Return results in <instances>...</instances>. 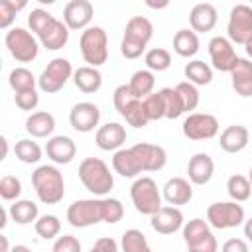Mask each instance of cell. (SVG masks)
<instances>
[{"label": "cell", "instance_id": "obj_11", "mask_svg": "<svg viewBox=\"0 0 252 252\" xmlns=\"http://www.w3.org/2000/svg\"><path fill=\"white\" fill-rule=\"evenodd\" d=\"M226 37L232 43L246 45L252 37V6L236 4L230 8L228 24H226Z\"/></svg>", "mask_w": 252, "mask_h": 252}, {"label": "cell", "instance_id": "obj_38", "mask_svg": "<svg viewBox=\"0 0 252 252\" xmlns=\"http://www.w3.org/2000/svg\"><path fill=\"white\" fill-rule=\"evenodd\" d=\"M159 94H161V98H163L165 118L175 120V118H179V116L185 112L183 102H181V96H179V93L175 91V87H163V89H159Z\"/></svg>", "mask_w": 252, "mask_h": 252}, {"label": "cell", "instance_id": "obj_57", "mask_svg": "<svg viewBox=\"0 0 252 252\" xmlns=\"http://www.w3.org/2000/svg\"><path fill=\"white\" fill-rule=\"evenodd\" d=\"M248 179H250V185H252V167H250V171H248Z\"/></svg>", "mask_w": 252, "mask_h": 252}, {"label": "cell", "instance_id": "obj_18", "mask_svg": "<svg viewBox=\"0 0 252 252\" xmlns=\"http://www.w3.org/2000/svg\"><path fill=\"white\" fill-rule=\"evenodd\" d=\"M126 128L120 122H106L94 134V144L102 152H118L126 142Z\"/></svg>", "mask_w": 252, "mask_h": 252}, {"label": "cell", "instance_id": "obj_33", "mask_svg": "<svg viewBox=\"0 0 252 252\" xmlns=\"http://www.w3.org/2000/svg\"><path fill=\"white\" fill-rule=\"evenodd\" d=\"M226 193L228 197L234 201V203H242V201H248L250 195H252V185H250V179L240 175V173H234L228 177L226 181Z\"/></svg>", "mask_w": 252, "mask_h": 252}, {"label": "cell", "instance_id": "obj_19", "mask_svg": "<svg viewBox=\"0 0 252 252\" xmlns=\"http://www.w3.org/2000/svg\"><path fill=\"white\" fill-rule=\"evenodd\" d=\"M45 154L55 165H65V163H71L73 158L77 156V146L69 136L59 134V136H51L47 140Z\"/></svg>", "mask_w": 252, "mask_h": 252}, {"label": "cell", "instance_id": "obj_7", "mask_svg": "<svg viewBox=\"0 0 252 252\" xmlns=\"http://www.w3.org/2000/svg\"><path fill=\"white\" fill-rule=\"evenodd\" d=\"M183 240L187 252H219V242L211 232V224L203 219H191L183 224Z\"/></svg>", "mask_w": 252, "mask_h": 252}, {"label": "cell", "instance_id": "obj_20", "mask_svg": "<svg viewBox=\"0 0 252 252\" xmlns=\"http://www.w3.org/2000/svg\"><path fill=\"white\" fill-rule=\"evenodd\" d=\"M161 197L165 199L167 205L171 207H179V205H187L193 199V187L191 181L185 177H169L161 189Z\"/></svg>", "mask_w": 252, "mask_h": 252}, {"label": "cell", "instance_id": "obj_31", "mask_svg": "<svg viewBox=\"0 0 252 252\" xmlns=\"http://www.w3.org/2000/svg\"><path fill=\"white\" fill-rule=\"evenodd\" d=\"M154 87H156V77H154V73L150 69L136 71L130 77V81H128V89H130L132 96L134 98H140V100L146 98L148 94H152L154 93Z\"/></svg>", "mask_w": 252, "mask_h": 252}, {"label": "cell", "instance_id": "obj_47", "mask_svg": "<svg viewBox=\"0 0 252 252\" xmlns=\"http://www.w3.org/2000/svg\"><path fill=\"white\" fill-rule=\"evenodd\" d=\"M14 102L20 110H26V112H32L35 110V106L39 104V94L35 89L32 91H22V93H16L14 94Z\"/></svg>", "mask_w": 252, "mask_h": 252}, {"label": "cell", "instance_id": "obj_16", "mask_svg": "<svg viewBox=\"0 0 252 252\" xmlns=\"http://www.w3.org/2000/svg\"><path fill=\"white\" fill-rule=\"evenodd\" d=\"M112 169L122 175V177H138L140 173H144V163H142V158L136 150V146H130V148H122L118 152H114L112 156Z\"/></svg>", "mask_w": 252, "mask_h": 252}, {"label": "cell", "instance_id": "obj_12", "mask_svg": "<svg viewBox=\"0 0 252 252\" xmlns=\"http://www.w3.org/2000/svg\"><path fill=\"white\" fill-rule=\"evenodd\" d=\"M181 130H183V136L193 142L211 140L219 134V120L209 112H191L183 120Z\"/></svg>", "mask_w": 252, "mask_h": 252}, {"label": "cell", "instance_id": "obj_14", "mask_svg": "<svg viewBox=\"0 0 252 252\" xmlns=\"http://www.w3.org/2000/svg\"><path fill=\"white\" fill-rule=\"evenodd\" d=\"M98 122H100V108L94 102L83 100L73 104V108L69 110V124L73 130L81 134L93 132L98 126Z\"/></svg>", "mask_w": 252, "mask_h": 252}, {"label": "cell", "instance_id": "obj_46", "mask_svg": "<svg viewBox=\"0 0 252 252\" xmlns=\"http://www.w3.org/2000/svg\"><path fill=\"white\" fill-rule=\"evenodd\" d=\"M22 195V181L16 175H4L0 179V197L4 201H18Z\"/></svg>", "mask_w": 252, "mask_h": 252}, {"label": "cell", "instance_id": "obj_6", "mask_svg": "<svg viewBox=\"0 0 252 252\" xmlns=\"http://www.w3.org/2000/svg\"><path fill=\"white\" fill-rule=\"evenodd\" d=\"M8 53L18 63H32L39 53V43L32 32L26 28H10L4 37Z\"/></svg>", "mask_w": 252, "mask_h": 252}, {"label": "cell", "instance_id": "obj_4", "mask_svg": "<svg viewBox=\"0 0 252 252\" xmlns=\"http://www.w3.org/2000/svg\"><path fill=\"white\" fill-rule=\"evenodd\" d=\"M79 49L89 67H100L108 59V35L100 26H89L81 32Z\"/></svg>", "mask_w": 252, "mask_h": 252}, {"label": "cell", "instance_id": "obj_34", "mask_svg": "<svg viewBox=\"0 0 252 252\" xmlns=\"http://www.w3.org/2000/svg\"><path fill=\"white\" fill-rule=\"evenodd\" d=\"M120 250L122 252H152L146 234L138 228L124 230V234L120 238Z\"/></svg>", "mask_w": 252, "mask_h": 252}, {"label": "cell", "instance_id": "obj_5", "mask_svg": "<svg viewBox=\"0 0 252 252\" xmlns=\"http://www.w3.org/2000/svg\"><path fill=\"white\" fill-rule=\"evenodd\" d=\"M130 199H132L134 209L140 215H148V217H152L154 213H158L163 207L158 183L148 175H142V177L134 179V183L130 187Z\"/></svg>", "mask_w": 252, "mask_h": 252}, {"label": "cell", "instance_id": "obj_22", "mask_svg": "<svg viewBox=\"0 0 252 252\" xmlns=\"http://www.w3.org/2000/svg\"><path fill=\"white\" fill-rule=\"evenodd\" d=\"M217 20H219V12L209 2L195 4L191 8V12H189V24H191V30L195 33H207V32H211L217 26Z\"/></svg>", "mask_w": 252, "mask_h": 252}, {"label": "cell", "instance_id": "obj_40", "mask_svg": "<svg viewBox=\"0 0 252 252\" xmlns=\"http://www.w3.org/2000/svg\"><path fill=\"white\" fill-rule=\"evenodd\" d=\"M120 116H122L132 128H144V126L150 122L148 116H146V110H144V104H142L140 98H134V100L120 112Z\"/></svg>", "mask_w": 252, "mask_h": 252}, {"label": "cell", "instance_id": "obj_45", "mask_svg": "<svg viewBox=\"0 0 252 252\" xmlns=\"http://www.w3.org/2000/svg\"><path fill=\"white\" fill-rule=\"evenodd\" d=\"M53 20H55V16H51L47 10H43V8H33V10L30 12V16H28V26H30V30H32L35 35H39Z\"/></svg>", "mask_w": 252, "mask_h": 252}, {"label": "cell", "instance_id": "obj_3", "mask_svg": "<svg viewBox=\"0 0 252 252\" xmlns=\"http://www.w3.org/2000/svg\"><path fill=\"white\" fill-rule=\"evenodd\" d=\"M79 179L87 191L98 197L108 195L110 189L114 187V177L110 173V167L100 158H85L79 163Z\"/></svg>", "mask_w": 252, "mask_h": 252}, {"label": "cell", "instance_id": "obj_36", "mask_svg": "<svg viewBox=\"0 0 252 252\" xmlns=\"http://www.w3.org/2000/svg\"><path fill=\"white\" fill-rule=\"evenodd\" d=\"M8 83L12 87L14 93H22V91H32L37 85V79L33 77V73L26 67H14L8 75Z\"/></svg>", "mask_w": 252, "mask_h": 252}, {"label": "cell", "instance_id": "obj_48", "mask_svg": "<svg viewBox=\"0 0 252 252\" xmlns=\"http://www.w3.org/2000/svg\"><path fill=\"white\" fill-rule=\"evenodd\" d=\"M51 252H81V242L73 234H63L55 238Z\"/></svg>", "mask_w": 252, "mask_h": 252}, {"label": "cell", "instance_id": "obj_32", "mask_svg": "<svg viewBox=\"0 0 252 252\" xmlns=\"http://www.w3.org/2000/svg\"><path fill=\"white\" fill-rule=\"evenodd\" d=\"M183 73H185L187 83H191L195 87H205L213 81V67L201 59H193V61L185 63Z\"/></svg>", "mask_w": 252, "mask_h": 252}, {"label": "cell", "instance_id": "obj_49", "mask_svg": "<svg viewBox=\"0 0 252 252\" xmlns=\"http://www.w3.org/2000/svg\"><path fill=\"white\" fill-rule=\"evenodd\" d=\"M132 100H134V96H132L128 85H118V87L114 89V93H112V104H114V108H116L118 114H120Z\"/></svg>", "mask_w": 252, "mask_h": 252}, {"label": "cell", "instance_id": "obj_41", "mask_svg": "<svg viewBox=\"0 0 252 252\" xmlns=\"http://www.w3.org/2000/svg\"><path fill=\"white\" fill-rule=\"evenodd\" d=\"M175 91H177L179 96H181V102H183L185 112L191 114V110H195V108L199 106V100H201V96H199V89H197L195 85L187 83V81H181V83L175 85Z\"/></svg>", "mask_w": 252, "mask_h": 252}, {"label": "cell", "instance_id": "obj_43", "mask_svg": "<svg viewBox=\"0 0 252 252\" xmlns=\"http://www.w3.org/2000/svg\"><path fill=\"white\" fill-rule=\"evenodd\" d=\"M142 104H144V110H146V116H148L150 122L165 118V106H163V98H161L159 91L148 94L146 98H142Z\"/></svg>", "mask_w": 252, "mask_h": 252}, {"label": "cell", "instance_id": "obj_28", "mask_svg": "<svg viewBox=\"0 0 252 252\" xmlns=\"http://www.w3.org/2000/svg\"><path fill=\"white\" fill-rule=\"evenodd\" d=\"M73 83H75V87H77L81 93L93 94V93H98L100 87H102V73H100L96 67L83 65V67L75 69V73H73Z\"/></svg>", "mask_w": 252, "mask_h": 252}, {"label": "cell", "instance_id": "obj_23", "mask_svg": "<svg viewBox=\"0 0 252 252\" xmlns=\"http://www.w3.org/2000/svg\"><path fill=\"white\" fill-rule=\"evenodd\" d=\"M213 173H215V161L205 152L195 154L187 163V175L193 185H207L213 179Z\"/></svg>", "mask_w": 252, "mask_h": 252}, {"label": "cell", "instance_id": "obj_30", "mask_svg": "<svg viewBox=\"0 0 252 252\" xmlns=\"http://www.w3.org/2000/svg\"><path fill=\"white\" fill-rule=\"evenodd\" d=\"M201 43H199V35L193 32V30H179L175 32L173 35V51L179 55V57H193L197 51H199Z\"/></svg>", "mask_w": 252, "mask_h": 252}, {"label": "cell", "instance_id": "obj_58", "mask_svg": "<svg viewBox=\"0 0 252 252\" xmlns=\"http://www.w3.org/2000/svg\"><path fill=\"white\" fill-rule=\"evenodd\" d=\"M89 252H94V250H93V248H91V250H89Z\"/></svg>", "mask_w": 252, "mask_h": 252}, {"label": "cell", "instance_id": "obj_37", "mask_svg": "<svg viewBox=\"0 0 252 252\" xmlns=\"http://www.w3.org/2000/svg\"><path fill=\"white\" fill-rule=\"evenodd\" d=\"M144 63L152 73H161L171 65V53L163 47H152L144 55Z\"/></svg>", "mask_w": 252, "mask_h": 252}, {"label": "cell", "instance_id": "obj_55", "mask_svg": "<svg viewBox=\"0 0 252 252\" xmlns=\"http://www.w3.org/2000/svg\"><path fill=\"white\" fill-rule=\"evenodd\" d=\"M0 142H2V148H4V150H2V159H4V158H6V154H8V140L2 136V140H0Z\"/></svg>", "mask_w": 252, "mask_h": 252}, {"label": "cell", "instance_id": "obj_25", "mask_svg": "<svg viewBox=\"0 0 252 252\" xmlns=\"http://www.w3.org/2000/svg\"><path fill=\"white\" fill-rule=\"evenodd\" d=\"M230 83L238 96L248 98L252 96V61L238 57L236 65L230 71Z\"/></svg>", "mask_w": 252, "mask_h": 252}, {"label": "cell", "instance_id": "obj_54", "mask_svg": "<svg viewBox=\"0 0 252 252\" xmlns=\"http://www.w3.org/2000/svg\"><path fill=\"white\" fill-rule=\"evenodd\" d=\"M0 240H2V252H10L12 248L8 244V236H0Z\"/></svg>", "mask_w": 252, "mask_h": 252}, {"label": "cell", "instance_id": "obj_15", "mask_svg": "<svg viewBox=\"0 0 252 252\" xmlns=\"http://www.w3.org/2000/svg\"><path fill=\"white\" fill-rule=\"evenodd\" d=\"M94 16V8L89 0H71L63 8V22L69 30L85 32Z\"/></svg>", "mask_w": 252, "mask_h": 252}, {"label": "cell", "instance_id": "obj_59", "mask_svg": "<svg viewBox=\"0 0 252 252\" xmlns=\"http://www.w3.org/2000/svg\"><path fill=\"white\" fill-rule=\"evenodd\" d=\"M250 140H252V132H250Z\"/></svg>", "mask_w": 252, "mask_h": 252}, {"label": "cell", "instance_id": "obj_52", "mask_svg": "<svg viewBox=\"0 0 252 252\" xmlns=\"http://www.w3.org/2000/svg\"><path fill=\"white\" fill-rule=\"evenodd\" d=\"M244 236H246V238L252 242V217L244 220Z\"/></svg>", "mask_w": 252, "mask_h": 252}, {"label": "cell", "instance_id": "obj_2", "mask_svg": "<svg viewBox=\"0 0 252 252\" xmlns=\"http://www.w3.org/2000/svg\"><path fill=\"white\" fill-rule=\"evenodd\" d=\"M154 37V26L146 16H134L126 22L124 35L120 41V53L126 59H138L144 51L150 39Z\"/></svg>", "mask_w": 252, "mask_h": 252}, {"label": "cell", "instance_id": "obj_27", "mask_svg": "<svg viewBox=\"0 0 252 252\" xmlns=\"http://www.w3.org/2000/svg\"><path fill=\"white\" fill-rule=\"evenodd\" d=\"M55 130V116L47 110H35L26 118V132L32 138H49Z\"/></svg>", "mask_w": 252, "mask_h": 252}, {"label": "cell", "instance_id": "obj_1", "mask_svg": "<svg viewBox=\"0 0 252 252\" xmlns=\"http://www.w3.org/2000/svg\"><path fill=\"white\" fill-rule=\"evenodd\" d=\"M32 185L43 205H57L65 197V181L57 165L45 163L35 167V171L32 173Z\"/></svg>", "mask_w": 252, "mask_h": 252}, {"label": "cell", "instance_id": "obj_53", "mask_svg": "<svg viewBox=\"0 0 252 252\" xmlns=\"http://www.w3.org/2000/svg\"><path fill=\"white\" fill-rule=\"evenodd\" d=\"M10 252H32V248L26 246V244H16V246H12Z\"/></svg>", "mask_w": 252, "mask_h": 252}, {"label": "cell", "instance_id": "obj_8", "mask_svg": "<svg viewBox=\"0 0 252 252\" xmlns=\"http://www.w3.org/2000/svg\"><path fill=\"white\" fill-rule=\"evenodd\" d=\"M73 65L69 59L65 57H55L47 63V67L41 71V75L37 77V87L39 91L47 93V94H53V93H59L69 79H73Z\"/></svg>", "mask_w": 252, "mask_h": 252}, {"label": "cell", "instance_id": "obj_29", "mask_svg": "<svg viewBox=\"0 0 252 252\" xmlns=\"http://www.w3.org/2000/svg\"><path fill=\"white\" fill-rule=\"evenodd\" d=\"M10 213V219L16 222V224H32L39 219V209L33 201L30 199H18L10 205L8 209Z\"/></svg>", "mask_w": 252, "mask_h": 252}, {"label": "cell", "instance_id": "obj_56", "mask_svg": "<svg viewBox=\"0 0 252 252\" xmlns=\"http://www.w3.org/2000/svg\"><path fill=\"white\" fill-rule=\"evenodd\" d=\"M244 49H246V55H248V57H250V59H252V37H250V39H248V43H246V45H244Z\"/></svg>", "mask_w": 252, "mask_h": 252}, {"label": "cell", "instance_id": "obj_50", "mask_svg": "<svg viewBox=\"0 0 252 252\" xmlns=\"http://www.w3.org/2000/svg\"><path fill=\"white\" fill-rule=\"evenodd\" d=\"M93 250L94 252H120V246L112 236H102L93 244Z\"/></svg>", "mask_w": 252, "mask_h": 252}, {"label": "cell", "instance_id": "obj_21", "mask_svg": "<svg viewBox=\"0 0 252 252\" xmlns=\"http://www.w3.org/2000/svg\"><path fill=\"white\" fill-rule=\"evenodd\" d=\"M250 144V130L242 124H230L220 132L219 146L226 154H238Z\"/></svg>", "mask_w": 252, "mask_h": 252}, {"label": "cell", "instance_id": "obj_35", "mask_svg": "<svg viewBox=\"0 0 252 252\" xmlns=\"http://www.w3.org/2000/svg\"><path fill=\"white\" fill-rule=\"evenodd\" d=\"M14 154L22 163H37L41 159L43 150L39 148L37 142H33L32 138H22L16 142L14 146Z\"/></svg>", "mask_w": 252, "mask_h": 252}, {"label": "cell", "instance_id": "obj_42", "mask_svg": "<svg viewBox=\"0 0 252 252\" xmlns=\"http://www.w3.org/2000/svg\"><path fill=\"white\" fill-rule=\"evenodd\" d=\"M24 8H26L24 0H20V2H16V0H0V28L2 30H10L12 22L16 20V14L20 10H24Z\"/></svg>", "mask_w": 252, "mask_h": 252}, {"label": "cell", "instance_id": "obj_44", "mask_svg": "<svg viewBox=\"0 0 252 252\" xmlns=\"http://www.w3.org/2000/svg\"><path fill=\"white\" fill-rule=\"evenodd\" d=\"M102 201V220L108 224H116L124 217V205L114 197H100Z\"/></svg>", "mask_w": 252, "mask_h": 252}, {"label": "cell", "instance_id": "obj_24", "mask_svg": "<svg viewBox=\"0 0 252 252\" xmlns=\"http://www.w3.org/2000/svg\"><path fill=\"white\" fill-rule=\"evenodd\" d=\"M69 32H71V30L65 26V22L55 18V20L37 35V39H39L41 47H45L47 51H57V49H63V47L67 45V41H69Z\"/></svg>", "mask_w": 252, "mask_h": 252}, {"label": "cell", "instance_id": "obj_9", "mask_svg": "<svg viewBox=\"0 0 252 252\" xmlns=\"http://www.w3.org/2000/svg\"><path fill=\"white\" fill-rule=\"evenodd\" d=\"M246 215L242 205L234 203V201H219L209 205L207 209V222L219 230H226V228H236L240 224H244Z\"/></svg>", "mask_w": 252, "mask_h": 252}, {"label": "cell", "instance_id": "obj_39", "mask_svg": "<svg viewBox=\"0 0 252 252\" xmlns=\"http://www.w3.org/2000/svg\"><path fill=\"white\" fill-rule=\"evenodd\" d=\"M33 228H35V232H37L39 238H43V240H53V238H57L59 232H61V220H59V217H55V215H41V217L33 222Z\"/></svg>", "mask_w": 252, "mask_h": 252}, {"label": "cell", "instance_id": "obj_51", "mask_svg": "<svg viewBox=\"0 0 252 252\" xmlns=\"http://www.w3.org/2000/svg\"><path fill=\"white\" fill-rule=\"evenodd\" d=\"M220 252H250V248L244 238H228L220 246Z\"/></svg>", "mask_w": 252, "mask_h": 252}, {"label": "cell", "instance_id": "obj_26", "mask_svg": "<svg viewBox=\"0 0 252 252\" xmlns=\"http://www.w3.org/2000/svg\"><path fill=\"white\" fill-rule=\"evenodd\" d=\"M140 158H142V163H144V171H159L165 167L167 163V152L158 146V144H150V142H138L134 144Z\"/></svg>", "mask_w": 252, "mask_h": 252}, {"label": "cell", "instance_id": "obj_10", "mask_svg": "<svg viewBox=\"0 0 252 252\" xmlns=\"http://www.w3.org/2000/svg\"><path fill=\"white\" fill-rule=\"evenodd\" d=\"M67 220L75 228H87L102 220L100 199H79L67 207Z\"/></svg>", "mask_w": 252, "mask_h": 252}, {"label": "cell", "instance_id": "obj_17", "mask_svg": "<svg viewBox=\"0 0 252 252\" xmlns=\"http://www.w3.org/2000/svg\"><path fill=\"white\" fill-rule=\"evenodd\" d=\"M150 224L158 234H173L183 228V213L177 207L163 205L158 213L150 217Z\"/></svg>", "mask_w": 252, "mask_h": 252}, {"label": "cell", "instance_id": "obj_13", "mask_svg": "<svg viewBox=\"0 0 252 252\" xmlns=\"http://www.w3.org/2000/svg\"><path fill=\"white\" fill-rule=\"evenodd\" d=\"M209 57H211V67L220 71V73H230L232 67L238 61V55L234 51V43L224 37V35H215L209 41Z\"/></svg>", "mask_w": 252, "mask_h": 252}]
</instances>
